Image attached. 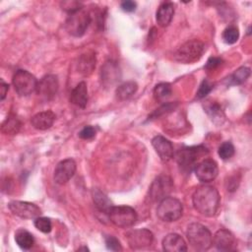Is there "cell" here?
I'll return each instance as SVG.
<instances>
[{
    "label": "cell",
    "instance_id": "cell-35",
    "mask_svg": "<svg viewBox=\"0 0 252 252\" xmlns=\"http://www.w3.org/2000/svg\"><path fill=\"white\" fill-rule=\"evenodd\" d=\"M213 88H214V85L209 80H204L201 83V85L199 87V90L197 92V97L198 98L205 97L206 95H208L211 93Z\"/></svg>",
    "mask_w": 252,
    "mask_h": 252
},
{
    "label": "cell",
    "instance_id": "cell-17",
    "mask_svg": "<svg viewBox=\"0 0 252 252\" xmlns=\"http://www.w3.org/2000/svg\"><path fill=\"white\" fill-rule=\"evenodd\" d=\"M119 66L113 61H107L102 67L100 72L101 83L105 87H110L120 80Z\"/></svg>",
    "mask_w": 252,
    "mask_h": 252
},
{
    "label": "cell",
    "instance_id": "cell-39",
    "mask_svg": "<svg viewBox=\"0 0 252 252\" xmlns=\"http://www.w3.org/2000/svg\"><path fill=\"white\" fill-rule=\"evenodd\" d=\"M222 60L220 58H218V57H211L208 61H207V64H206V68L207 69H215L217 67H219L220 64H221Z\"/></svg>",
    "mask_w": 252,
    "mask_h": 252
},
{
    "label": "cell",
    "instance_id": "cell-36",
    "mask_svg": "<svg viewBox=\"0 0 252 252\" xmlns=\"http://www.w3.org/2000/svg\"><path fill=\"white\" fill-rule=\"evenodd\" d=\"M105 245H106L107 249H109L111 251H119L122 249L119 240L112 235H108L105 237Z\"/></svg>",
    "mask_w": 252,
    "mask_h": 252
},
{
    "label": "cell",
    "instance_id": "cell-31",
    "mask_svg": "<svg viewBox=\"0 0 252 252\" xmlns=\"http://www.w3.org/2000/svg\"><path fill=\"white\" fill-rule=\"evenodd\" d=\"M234 152H235L234 146H233L232 143L229 142V141L223 142V143L220 146V148H219V150H218V154H219L220 158L221 159H223V160H227V159H229L230 158H232L233 155H234Z\"/></svg>",
    "mask_w": 252,
    "mask_h": 252
},
{
    "label": "cell",
    "instance_id": "cell-41",
    "mask_svg": "<svg viewBox=\"0 0 252 252\" xmlns=\"http://www.w3.org/2000/svg\"><path fill=\"white\" fill-rule=\"evenodd\" d=\"M78 250H79V251H80V250H86V251H88V250H89V249H88V248H87V247H81V248H79V249H78Z\"/></svg>",
    "mask_w": 252,
    "mask_h": 252
},
{
    "label": "cell",
    "instance_id": "cell-9",
    "mask_svg": "<svg viewBox=\"0 0 252 252\" xmlns=\"http://www.w3.org/2000/svg\"><path fill=\"white\" fill-rule=\"evenodd\" d=\"M173 188V182L167 175L157 177L149 188L148 198L152 202H159L169 195Z\"/></svg>",
    "mask_w": 252,
    "mask_h": 252
},
{
    "label": "cell",
    "instance_id": "cell-33",
    "mask_svg": "<svg viewBox=\"0 0 252 252\" xmlns=\"http://www.w3.org/2000/svg\"><path fill=\"white\" fill-rule=\"evenodd\" d=\"M176 105H177L176 103H171V102H167V103L162 104L160 107H158V109H156V110L151 114V116H150L151 118H150V119L158 118V117H159V116H161V115H164V114H166V113L172 111V110L175 108Z\"/></svg>",
    "mask_w": 252,
    "mask_h": 252
},
{
    "label": "cell",
    "instance_id": "cell-26",
    "mask_svg": "<svg viewBox=\"0 0 252 252\" xmlns=\"http://www.w3.org/2000/svg\"><path fill=\"white\" fill-rule=\"evenodd\" d=\"M15 241L19 247L24 250H28L32 247L34 239L32 233H30L29 231L25 229H19L15 233Z\"/></svg>",
    "mask_w": 252,
    "mask_h": 252
},
{
    "label": "cell",
    "instance_id": "cell-5",
    "mask_svg": "<svg viewBox=\"0 0 252 252\" xmlns=\"http://www.w3.org/2000/svg\"><path fill=\"white\" fill-rule=\"evenodd\" d=\"M183 207L181 202L173 197H165L161 201L157 209L158 217L166 222L177 220L182 216Z\"/></svg>",
    "mask_w": 252,
    "mask_h": 252
},
{
    "label": "cell",
    "instance_id": "cell-7",
    "mask_svg": "<svg viewBox=\"0 0 252 252\" xmlns=\"http://www.w3.org/2000/svg\"><path fill=\"white\" fill-rule=\"evenodd\" d=\"M207 154L208 151L203 146L186 147L178 151L177 162L183 169L191 170L196 166V162Z\"/></svg>",
    "mask_w": 252,
    "mask_h": 252
},
{
    "label": "cell",
    "instance_id": "cell-3",
    "mask_svg": "<svg viewBox=\"0 0 252 252\" xmlns=\"http://www.w3.org/2000/svg\"><path fill=\"white\" fill-rule=\"evenodd\" d=\"M205 50V45L198 39H192L184 42L174 53L176 61L183 64H191L198 61Z\"/></svg>",
    "mask_w": 252,
    "mask_h": 252
},
{
    "label": "cell",
    "instance_id": "cell-1",
    "mask_svg": "<svg viewBox=\"0 0 252 252\" xmlns=\"http://www.w3.org/2000/svg\"><path fill=\"white\" fill-rule=\"evenodd\" d=\"M192 202L199 214L205 217H214L220 207V194L215 187L203 185L195 190Z\"/></svg>",
    "mask_w": 252,
    "mask_h": 252
},
{
    "label": "cell",
    "instance_id": "cell-32",
    "mask_svg": "<svg viewBox=\"0 0 252 252\" xmlns=\"http://www.w3.org/2000/svg\"><path fill=\"white\" fill-rule=\"evenodd\" d=\"M34 226L43 233H48L52 229L51 220L48 218L44 217H38L34 220Z\"/></svg>",
    "mask_w": 252,
    "mask_h": 252
},
{
    "label": "cell",
    "instance_id": "cell-11",
    "mask_svg": "<svg viewBox=\"0 0 252 252\" xmlns=\"http://www.w3.org/2000/svg\"><path fill=\"white\" fill-rule=\"evenodd\" d=\"M219 173L218 163L212 158H205L195 166L196 177L204 183L213 181Z\"/></svg>",
    "mask_w": 252,
    "mask_h": 252
},
{
    "label": "cell",
    "instance_id": "cell-10",
    "mask_svg": "<svg viewBox=\"0 0 252 252\" xmlns=\"http://www.w3.org/2000/svg\"><path fill=\"white\" fill-rule=\"evenodd\" d=\"M13 215L26 220H35L41 214V210L33 203L26 201H12L8 204Z\"/></svg>",
    "mask_w": 252,
    "mask_h": 252
},
{
    "label": "cell",
    "instance_id": "cell-25",
    "mask_svg": "<svg viewBox=\"0 0 252 252\" xmlns=\"http://www.w3.org/2000/svg\"><path fill=\"white\" fill-rule=\"evenodd\" d=\"M21 121L16 115H9L1 125L2 133L6 135H16L21 128Z\"/></svg>",
    "mask_w": 252,
    "mask_h": 252
},
{
    "label": "cell",
    "instance_id": "cell-29",
    "mask_svg": "<svg viewBox=\"0 0 252 252\" xmlns=\"http://www.w3.org/2000/svg\"><path fill=\"white\" fill-rule=\"evenodd\" d=\"M206 111L210 115L211 119L216 123L217 122L221 123V120L224 118V115H223V112H222L220 106L216 102L209 104L206 107Z\"/></svg>",
    "mask_w": 252,
    "mask_h": 252
},
{
    "label": "cell",
    "instance_id": "cell-28",
    "mask_svg": "<svg viewBox=\"0 0 252 252\" xmlns=\"http://www.w3.org/2000/svg\"><path fill=\"white\" fill-rule=\"evenodd\" d=\"M250 76V69L248 67H240L238 69H236L230 76L229 78V81L232 83V84H236V85H239V84H242L244 83L248 77Z\"/></svg>",
    "mask_w": 252,
    "mask_h": 252
},
{
    "label": "cell",
    "instance_id": "cell-30",
    "mask_svg": "<svg viewBox=\"0 0 252 252\" xmlns=\"http://www.w3.org/2000/svg\"><path fill=\"white\" fill-rule=\"evenodd\" d=\"M239 38V31L235 26L227 27L222 32V39L227 44L235 43Z\"/></svg>",
    "mask_w": 252,
    "mask_h": 252
},
{
    "label": "cell",
    "instance_id": "cell-12",
    "mask_svg": "<svg viewBox=\"0 0 252 252\" xmlns=\"http://www.w3.org/2000/svg\"><path fill=\"white\" fill-rule=\"evenodd\" d=\"M127 241L131 248L142 249L150 246L153 243L154 235L147 228H139L131 230L127 233Z\"/></svg>",
    "mask_w": 252,
    "mask_h": 252
},
{
    "label": "cell",
    "instance_id": "cell-27",
    "mask_svg": "<svg viewBox=\"0 0 252 252\" xmlns=\"http://www.w3.org/2000/svg\"><path fill=\"white\" fill-rule=\"evenodd\" d=\"M171 93V86L168 83H159L154 89V96L158 100H164L168 98Z\"/></svg>",
    "mask_w": 252,
    "mask_h": 252
},
{
    "label": "cell",
    "instance_id": "cell-38",
    "mask_svg": "<svg viewBox=\"0 0 252 252\" xmlns=\"http://www.w3.org/2000/svg\"><path fill=\"white\" fill-rule=\"evenodd\" d=\"M136 7H137V4L134 1L128 0V1H123L121 3V9L125 12H129V13L134 12L136 10Z\"/></svg>",
    "mask_w": 252,
    "mask_h": 252
},
{
    "label": "cell",
    "instance_id": "cell-22",
    "mask_svg": "<svg viewBox=\"0 0 252 252\" xmlns=\"http://www.w3.org/2000/svg\"><path fill=\"white\" fill-rule=\"evenodd\" d=\"M88 88L85 82L79 83L72 91L70 100L73 104L80 108H85L88 103Z\"/></svg>",
    "mask_w": 252,
    "mask_h": 252
},
{
    "label": "cell",
    "instance_id": "cell-4",
    "mask_svg": "<svg viewBox=\"0 0 252 252\" xmlns=\"http://www.w3.org/2000/svg\"><path fill=\"white\" fill-rule=\"evenodd\" d=\"M91 21V14L83 7L82 9L71 13L68 16L65 23V28L69 34L79 37L86 32Z\"/></svg>",
    "mask_w": 252,
    "mask_h": 252
},
{
    "label": "cell",
    "instance_id": "cell-14",
    "mask_svg": "<svg viewBox=\"0 0 252 252\" xmlns=\"http://www.w3.org/2000/svg\"><path fill=\"white\" fill-rule=\"evenodd\" d=\"M76 172V162L72 158H66L57 163L53 178L57 184L63 185L67 183Z\"/></svg>",
    "mask_w": 252,
    "mask_h": 252
},
{
    "label": "cell",
    "instance_id": "cell-15",
    "mask_svg": "<svg viewBox=\"0 0 252 252\" xmlns=\"http://www.w3.org/2000/svg\"><path fill=\"white\" fill-rule=\"evenodd\" d=\"M213 243L220 251H232L237 245L234 235L227 229H219L213 236Z\"/></svg>",
    "mask_w": 252,
    "mask_h": 252
},
{
    "label": "cell",
    "instance_id": "cell-6",
    "mask_svg": "<svg viewBox=\"0 0 252 252\" xmlns=\"http://www.w3.org/2000/svg\"><path fill=\"white\" fill-rule=\"evenodd\" d=\"M107 215L110 221L119 227H130L138 219L136 211L129 206H112Z\"/></svg>",
    "mask_w": 252,
    "mask_h": 252
},
{
    "label": "cell",
    "instance_id": "cell-19",
    "mask_svg": "<svg viewBox=\"0 0 252 252\" xmlns=\"http://www.w3.org/2000/svg\"><path fill=\"white\" fill-rule=\"evenodd\" d=\"M55 118L56 116L51 110H45L33 115L31 122L33 128L37 130H46L53 125Z\"/></svg>",
    "mask_w": 252,
    "mask_h": 252
},
{
    "label": "cell",
    "instance_id": "cell-2",
    "mask_svg": "<svg viewBox=\"0 0 252 252\" xmlns=\"http://www.w3.org/2000/svg\"><path fill=\"white\" fill-rule=\"evenodd\" d=\"M186 236L191 246L199 251L208 250L213 244V236L210 230L198 222L190 223L186 230Z\"/></svg>",
    "mask_w": 252,
    "mask_h": 252
},
{
    "label": "cell",
    "instance_id": "cell-37",
    "mask_svg": "<svg viewBox=\"0 0 252 252\" xmlns=\"http://www.w3.org/2000/svg\"><path fill=\"white\" fill-rule=\"evenodd\" d=\"M79 136L82 139L85 140H89V139H93L95 136V129L93 126H85L79 133Z\"/></svg>",
    "mask_w": 252,
    "mask_h": 252
},
{
    "label": "cell",
    "instance_id": "cell-24",
    "mask_svg": "<svg viewBox=\"0 0 252 252\" xmlns=\"http://www.w3.org/2000/svg\"><path fill=\"white\" fill-rule=\"evenodd\" d=\"M138 90V85L137 83L133 82V81H129V82H125L123 84H121L120 86L117 87L116 89V96L118 99L120 100H125L128 99L129 97H131Z\"/></svg>",
    "mask_w": 252,
    "mask_h": 252
},
{
    "label": "cell",
    "instance_id": "cell-40",
    "mask_svg": "<svg viewBox=\"0 0 252 252\" xmlns=\"http://www.w3.org/2000/svg\"><path fill=\"white\" fill-rule=\"evenodd\" d=\"M8 90H9V86L6 83H4L3 80H1V83H0V98H1V100H3L6 97Z\"/></svg>",
    "mask_w": 252,
    "mask_h": 252
},
{
    "label": "cell",
    "instance_id": "cell-8",
    "mask_svg": "<svg viewBox=\"0 0 252 252\" xmlns=\"http://www.w3.org/2000/svg\"><path fill=\"white\" fill-rule=\"evenodd\" d=\"M13 86L20 95H29L36 91L37 80L35 77L26 70H18L13 76Z\"/></svg>",
    "mask_w": 252,
    "mask_h": 252
},
{
    "label": "cell",
    "instance_id": "cell-34",
    "mask_svg": "<svg viewBox=\"0 0 252 252\" xmlns=\"http://www.w3.org/2000/svg\"><path fill=\"white\" fill-rule=\"evenodd\" d=\"M61 7L63 10L69 12V14L71 13H74L80 9H82L84 6H83V3L82 2H79V1H63L61 2Z\"/></svg>",
    "mask_w": 252,
    "mask_h": 252
},
{
    "label": "cell",
    "instance_id": "cell-23",
    "mask_svg": "<svg viewBox=\"0 0 252 252\" xmlns=\"http://www.w3.org/2000/svg\"><path fill=\"white\" fill-rule=\"evenodd\" d=\"M92 196H93V200L94 203L95 205V207L102 213L108 214L109 210L111 209V207L113 206L111 201L108 199V197L99 189H93L92 191Z\"/></svg>",
    "mask_w": 252,
    "mask_h": 252
},
{
    "label": "cell",
    "instance_id": "cell-16",
    "mask_svg": "<svg viewBox=\"0 0 252 252\" xmlns=\"http://www.w3.org/2000/svg\"><path fill=\"white\" fill-rule=\"evenodd\" d=\"M152 145L161 160L167 161L172 158L174 154L173 146L171 142L165 137L160 135L155 136L152 140Z\"/></svg>",
    "mask_w": 252,
    "mask_h": 252
},
{
    "label": "cell",
    "instance_id": "cell-13",
    "mask_svg": "<svg viewBox=\"0 0 252 252\" xmlns=\"http://www.w3.org/2000/svg\"><path fill=\"white\" fill-rule=\"evenodd\" d=\"M58 87L57 77L54 75H46L37 83L36 93L41 99L50 100L57 94Z\"/></svg>",
    "mask_w": 252,
    "mask_h": 252
},
{
    "label": "cell",
    "instance_id": "cell-18",
    "mask_svg": "<svg viewBox=\"0 0 252 252\" xmlns=\"http://www.w3.org/2000/svg\"><path fill=\"white\" fill-rule=\"evenodd\" d=\"M162 249L166 252H184L187 250V245L179 234L169 233L162 239Z\"/></svg>",
    "mask_w": 252,
    "mask_h": 252
},
{
    "label": "cell",
    "instance_id": "cell-21",
    "mask_svg": "<svg viewBox=\"0 0 252 252\" xmlns=\"http://www.w3.org/2000/svg\"><path fill=\"white\" fill-rule=\"evenodd\" d=\"M96 57L94 52H87L82 54L77 63V68L79 72L84 76H89L93 73L95 68Z\"/></svg>",
    "mask_w": 252,
    "mask_h": 252
},
{
    "label": "cell",
    "instance_id": "cell-20",
    "mask_svg": "<svg viewBox=\"0 0 252 252\" xmlns=\"http://www.w3.org/2000/svg\"><path fill=\"white\" fill-rule=\"evenodd\" d=\"M173 15H174L173 3L164 2L158 7V9L156 13L157 23L160 27H167L171 23Z\"/></svg>",
    "mask_w": 252,
    "mask_h": 252
}]
</instances>
